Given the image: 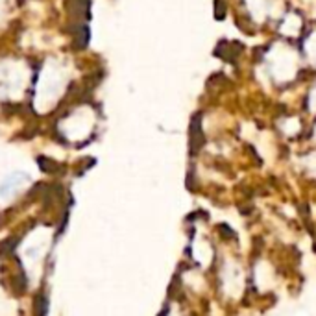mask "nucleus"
I'll list each match as a JSON object with an SVG mask.
<instances>
[{
	"label": "nucleus",
	"instance_id": "obj_1",
	"mask_svg": "<svg viewBox=\"0 0 316 316\" xmlns=\"http://www.w3.org/2000/svg\"><path fill=\"white\" fill-rule=\"evenodd\" d=\"M67 11L72 19H82L87 17V10H89V0H67Z\"/></svg>",
	"mask_w": 316,
	"mask_h": 316
},
{
	"label": "nucleus",
	"instance_id": "obj_2",
	"mask_svg": "<svg viewBox=\"0 0 316 316\" xmlns=\"http://www.w3.org/2000/svg\"><path fill=\"white\" fill-rule=\"evenodd\" d=\"M71 34L74 37V46L76 48H85L87 41H89V30L85 24H72Z\"/></svg>",
	"mask_w": 316,
	"mask_h": 316
}]
</instances>
